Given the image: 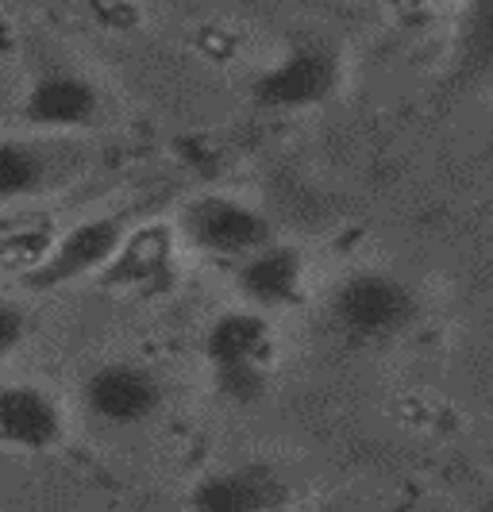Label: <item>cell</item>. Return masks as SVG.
<instances>
[{
	"instance_id": "cell-8",
	"label": "cell",
	"mask_w": 493,
	"mask_h": 512,
	"mask_svg": "<svg viewBox=\"0 0 493 512\" xmlns=\"http://www.w3.org/2000/svg\"><path fill=\"white\" fill-rule=\"evenodd\" d=\"M66 432L62 405L43 385H0V443L16 451H51Z\"/></svg>"
},
{
	"instance_id": "cell-6",
	"label": "cell",
	"mask_w": 493,
	"mask_h": 512,
	"mask_svg": "<svg viewBox=\"0 0 493 512\" xmlns=\"http://www.w3.org/2000/svg\"><path fill=\"white\" fill-rule=\"evenodd\" d=\"M293 497L289 482L270 462H235L205 474L189 493V512H282Z\"/></svg>"
},
{
	"instance_id": "cell-11",
	"label": "cell",
	"mask_w": 493,
	"mask_h": 512,
	"mask_svg": "<svg viewBox=\"0 0 493 512\" xmlns=\"http://www.w3.org/2000/svg\"><path fill=\"white\" fill-rule=\"evenodd\" d=\"M51 178L43 147L24 139H0V201H20L39 193Z\"/></svg>"
},
{
	"instance_id": "cell-5",
	"label": "cell",
	"mask_w": 493,
	"mask_h": 512,
	"mask_svg": "<svg viewBox=\"0 0 493 512\" xmlns=\"http://www.w3.org/2000/svg\"><path fill=\"white\" fill-rule=\"evenodd\" d=\"M128 243V216L112 212V216H89L58 239L51 255L43 258L39 270H31L27 282L35 289H58L70 285L78 278L97 274L101 266H108L112 258L120 255V247Z\"/></svg>"
},
{
	"instance_id": "cell-7",
	"label": "cell",
	"mask_w": 493,
	"mask_h": 512,
	"mask_svg": "<svg viewBox=\"0 0 493 512\" xmlns=\"http://www.w3.org/2000/svg\"><path fill=\"white\" fill-rule=\"evenodd\" d=\"M104 97L89 77L74 70H47L31 81L20 116L24 124L43 131H78L101 120Z\"/></svg>"
},
{
	"instance_id": "cell-13",
	"label": "cell",
	"mask_w": 493,
	"mask_h": 512,
	"mask_svg": "<svg viewBox=\"0 0 493 512\" xmlns=\"http://www.w3.org/2000/svg\"><path fill=\"white\" fill-rule=\"evenodd\" d=\"M27 339V312L12 301H0V359H8Z\"/></svg>"
},
{
	"instance_id": "cell-2",
	"label": "cell",
	"mask_w": 493,
	"mask_h": 512,
	"mask_svg": "<svg viewBox=\"0 0 493 512\" xmlns=\"http://www.w3.org/2000/svg\"><path fill=\"white\" fill-rule=\"evenodd\" d=\"M339 89V54L328 43H293L251 81V101L262 112H301L324 104Z\"/></svg>"
},
{
	"instance_id": "cell-10",
	"label": "cell",
	"mask_w": 493,
	"mask_h": 512,
	"mask_svg": "<svg viewBox=\"0 0 493 512\" xmlns=\"http://www.w3.org/2000/svg\"><path fill=\"white\" fill-rule=\"evenodd\" d=\"M270 351V324L262 312L239 308L224 312L208 324L205 332V359L208 366H247V362H266Z\"/></svg>"
},
{
	"instance_id": "cell-1",
	"label": "cell",
	"mask_w": 493,
	"mask_h": 512,
	"mask_svg": "<svg viewBox=\"0 0 493 512\" xmlns=\"http://www.w3.org/2000/svg\"><path fill=\"white\" fill-rule=\"evenodd\" d=\"M420 312L416 289L390 270H355L328 293V324L347 343H386Z\"/></svg>"
},
{
	"instance_id": "cell-9",
	"label": "cell",
	"mask_w": 493,
	"mask_h": 512,
	"mask_svg": "<svg viewBox=\"0 0 493 512\" xmlns=\"http://www.w3.org/2000/svg\"><path fill=\"white\" fill-rule=\"evenodd\" d=\"M235 289L255 308H289L305 293V258L289 243H266L235 270Z\"/></svg>"
},
{
	"instance_id": "cell-4",
	"label": "cell",
	"mask_w": 493,
	"mask_h": 512,
	"mask_svg": "<svg viewBox=\"0 0 493 512\" xmlns=\"http://www.w3.org/2000/svg\"><path fill=\"white\" fill-rule=\"evenodd\" d=\"M81 401H85V412L108 428H139V424L155 420L166 393H162V378L155 370H147L143 362L116 359L97 366L85 378Z\"/></svg>"
},
{
	"instance_id": "cell-3",
	"label": "cell",
	"mask_w": 493,
	"mask_h": 512,
	"mask_svg": "<svg viewBox=\"0 0 493 512\" xmlns=\"http://www.w3.org/2000/svg\"><path fill=\"white\" fill-rule=\"evenodd\" d=\"M185 239L212 258H243L274 243V220L262 208L235 201V197H197L182 212Z\"/></svg>"
},
{
	"instance_id": "cell-12",
	"label": "cell",
	"mask_w": 493,
	"mask_h": 512,
	"mask_svg": "<svg viewBox=\"0 0 493 512\" xmlns=\"http://www.w3.org/2000/svg\"><path fill=\"white\" fill-rule=\"evenodd\" d=\"M212 382L216 393L224 401H232L239 409L247 405H259L270 389V374H266V362H247V366H216L212 370Z\"/></svg>"
}]
</instances>
